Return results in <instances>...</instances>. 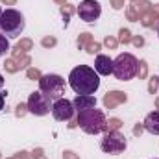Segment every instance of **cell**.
Returning <instances> with one entry per match:
<instances>
[{
    "mask_svg": "<svg viewBox=\"0 0 159 159\" xmlns=\"http://www.w3.org/2000/svg\"><path fill=\"white\" fill-rule=\"evenodd\" d=\"M69 83L76 94H94L100 87V78L94 69H91L87 65H80L70 70Z\"/></svg>",
    "mask_w": 159,
    "mask_h": 159,
    "instance_id": "6da1fadb",
    "label": "cell"
},
{
    "mask_svg": "<svg viewBox=\"0 0 159 159\" xmlns=\"http://www.w3.org/2000/svg\"><path fill=\"white\" fill-rule=\"evenodd\" d=\"M26 111H28V104H19V106H17L15 115H17V117H24V115H26Z\"/></svg>",
    "mask_w": 159,
    "mask_h": 159,
    "instance_id": "4dcf8cb0",
    "label": "cell"
},
{
    "mask_svg": "<svg viewBox=\"0 0 159 159\" xmlns=\"http://www.w3.org/2000/svg\"><path fill=\"white\" fill-rule=\"evenodd\" d=\"M94 70L102 76H109L113 74V59L109 56H104V54H98L96 56V61H94Z\"/></svg>",
    "mask_w": 159,
    "mask_h": 159,
    "instance_id": "30bf717a",
    "label": "cell"
},
{
    "mask_svg": "<svg viewBox=\"0 0 159 159\" xmlns=\"http://www.w3.org/2000/svg\"><path fill=\"white\" fill-rule=\"evenodd\" d=\"M9 52V41L4 34H0V56H6Z\"/></svg>",
    "mask_w": 159,
    "mask_h": 159,
    "instance_id": "d6986e66",
    "label": "cell"
},
{
    "mask_svg": "<svg viewBox=\"0 0 159 159\" xmlns=\"http://www.w3.org/2000/svg\"><path fill=\"white\" fill-rule=\"evenodd\" d=\"M39 89L41 93L50 98V100H59L63 98L65 94V80L57 74H46V76H41L39 80Z\"/></svg>",
    "mask_w": 159,
    "mask_h": 159,
    "instance_id": "5b68a950",
    "label": "cell"
},
{
    "mask_svg": "<svg viewBox=\"0 0 159 159\" xmlns=\"http://www.w3.org/2000/svg\"><path fill=\"white\" fill-rule=\"evenodd\" d=\"M131 43H133V44H135L137 48H141V46L144 44V39H143L141 35H135V37H131Z\"/></svg>",
    "mask_w": 159,
    "mask_h": 159,
    "instance_id": "1f68e13d",
    "label": "cell"
},
{
    "mask_svg": "<svg viewBox=\"0 0 159 159\" xmlns=\"http://www.w3.org/2000/svg\"><path fill=\"white\" fill-rule=\"evenodd\" d=\"M78 126L89 135H98V133L106 131L107 120L100 109L93 107V109H85V111L78 113Z\"/></svg>",
    "mask_w": 159,
    "mask_h": 159,
    "instance_id": "7a4b0ae2",
    "label": "cell"
},
{
    "mask_svg": "<svg viewBox=\"0 0 159 159\" xmlns=\"http://www.w3.org/2000/svg\"><path fill=\"white\" fill-rule=\"evenodd\" d=\"M102 13V7L96 0H83L78 7V15L85 22H94Z\"/></svg>",
    "mask_w": 159,
    "mask_h": 159,
    "instance_id": "ba28073f",
    "label": "cell"
},
{
    "mask_svg": "<svg viewBox=\"0 0 159 159\" xmlns=\"http://www.w3.org/2000/svg\"><path fill=\"white\" fill-rule=\"evenodd\" d=\"M2 13H4V11H2V9H0V19H2Z\"/></svg>",
    "mask_w": 159,
    "mask_h": 159,
    "instance_id": "ee69618b",
    "label": "cell"
},
{
    "mask_svg": "<svg viewBox=\"0 0 159 159\" xmlns=\"http://www.w3.org/2000/svg\"><path fill=\"white\" fill-rule=\"evenodd\" d=\"M4 69L7 70V72H17V70H20L19 69V63L11 57V59H6V63H4Z\"/></svg>",
    "mask_w": 159,
    "mask_h": 159,
    "instance_id": "44dd1931",
    "label": "cell"
},
{
    "mask_svg": "<svg viewBox=\"0 0 159 159\" xmlns=\"http://www.w3.org/2000/svg\"><path fill=\"white\" fill-rule=\"evenodd\" d=\"M124 2H126V0H111V6H113L115 9H122V7H124Z\"/></svg>",
    "mask_w": 159,
    "mask_h": 159,
    "instance_id": "836d02e7",
    "label": "cell"
},
{
    "mask_svg": "<svg viewBox=\"0 0 159 159\" xmlns=\"http://www.w3.org/2000/svg\"><path fill=\"white\" fill-rule=\"evenodd\" d=\"M143 129H144V126H143V124H137V126H135V128H133V133H135V135H137V137H139V135H141V133H143Z\"/></svg>",
    "mask_w": 159,
    "mask_h": 159,
    "instance_id": "d590c367",
    "label": "cell"
},
{
    "mask_svg": "<svg viewBox=\"0 0 159 159\" xmlns=\"http://www.w3.org/2000/svg\"><path fill=\"white\" fill-rule=\"evenodd\" d=\"M28 111L37 117H43L52 111V100L46 98L43 93H32L28 98Z\"/></svg>",
    "mask_w": 159,
    "mask_h": 159,
    "instance_id": "52a82bcc",
    "label": "cell"
},
{
    "mask_svg": "<svg viewBox=\"0 0 159 159\" xmlns=\"http://www.w3.org/2000/svg\"><path fill=\"white\" fill-rule=\"evenodd\" d=\"M13 159H30V156H28L26 152H20V154H17Z\"/></svg>",
    "mask_w": 159,
    "mask_h": 159,
    "instance_id": "8d00e7d4",
    "label": "cell"
},
{
    "mask_svg": "<svg viewBox=\"0 0 159 159\" xmlns=\"http://www.w3.org/2000/svg\"><path fill=\"white\" fill-rule=\"evenodd\" d=\"M126 100H128L126 93H122V91H111V93H107L104 96V106L107 109H113V107H117L120 104H124Z\"/></svg>",
    "mask_w": 159,
    "mask_h": 159,
    "instance_id": "7c38bea8",
    "label": "cell"
},
{
    "mask_svg": "<svg viewBox=\"0 0 159 159\" xmlns=\"http://www.w3.org/2000/svg\"><path fill=\"white\" fill-rule=\"evenodd\" d=\"M146 74H148V65H146L144 59H141L139 65H137V76H139V80H143L146 78Z\"/></svg>",
    "mask_w": 159,
    "mask_h": 159,
    "instance_id": "e0dca14e",
    "label": "cell"
},
{
    "mask_svg": "<svg viewBox=\"0 0 159 159\" xmlns=\"http://www.w3.org/2000/svg\"><path fill=\"white\" fill-rule=\"evenodd\" d=\"M122 122L119 119H109L107 120V126H106V131H119Z\"/></svg>",
    "mask_w": 159,
    "mask_h": 159,
    "instance_id": "ac0fdd59",
    "label": "cell"
},
{
    "mask_svg": "<svg viewBox=\"0 0 159 159\" xmlns=\"http://www.w3.org/2000/svg\"><path fill=\"white\" fill-rule=\"evenodd\" d=\"M0 87H4V78H2V74H0Z\"/></svg>",
    "mask_w": 159,
    "mask_h": 159,
    "instance_id": "60d3db41",
    "label": "cell"
},
{
    "mask_svg": "<svg viewBox=\"0 0 159 159\" xmlns=\"http://www.w3.org/2000/svg\"><path fill=\"white\" fill-rule=\"evenodd\" d=\"M91 41H93L91 34H81V35H80V39H78V48H85Z\"/></svg>",
    "mask_w": 159,
    "mask_h": 159,
    "instance_id": "cb8c5ba5",
    "label": "cell"
},
{
    "mask_svg": "<svg viewBox=\"0 0 159 159\" xmlns=\"http://www.w3.org/2000/svg\"><path fill=\"white\" fill-rule=\"evenodd\" d=\"M137 57L131 54H120L119 57L113 61V74L120 81H128V80L137 76Z\"/></svg>",
    "mask_w": 159,
    "mask_h": 159,
    "instance_id": "3957f363",
    "label": "cell"
},
{
    "mask_svg": "<svg viewBox=\"0 0 159 159\" xmlns=\"http://www.w3.org/2000/svg\"><path fill=\"white\" fill-rule=\"evenodd\" d=\"M63 159H80L74 152H70V150H67V152H63Z\"/></svg>",
    "mask_w": 159,
    "mask_h": 159,
    "instance_id": "e575fe53",
    "label": "cell"
},
{
    "mask_svg": "<svg viewBox=\"0 0 159 159\" xmlns=\"http://www.w3.org/2000/svg\"><path fill=\"white\" fill-rule=\"evenodd\" d=\"M0 30L7 37H19L24 30V19L17 9H6L0 19Z\"/></svg>",
    "mask_w": 159,
    "mask_h": 159,
    "instance_id": "277c9868",
    "label": "cell"
},
{
    "mask_svg": "<svg viewBox=\"0 0 159 159\" xmlns=\"http://www.w3.org/2000/svg\"><path fill=\"white\" fill-rule=\"evenodd\" d=\"M4 102H6V93H0V111L4 109Z\"/></svg>",
    "mask_w": 159,
    "mask_h": 159,
    "instance_id": "74e56055",
    "label": "cell"
},
{
    "mask_svg": "<svg viewBox=\"0 0 159 159\" xmlns=\"http://www.w3.org/2000/svg\"><path fill=\"white\" fill-rule=\"evenodd\" d=\"M119 43L122 44H128V43H131V34H129V30H126V28H122L119 32Z\"/></svg>",
    "mask_w": 159,
    "mask_h": 159,
    "instance_id": "7402d4cb",
    "label": "cell"
},
{
    "mask_svg": "<svg viewBox=\"0 0 159 159\" xmlns=\"http://www.w3.org/2000/svg\"><path fill=\"white\" fill-rule=\"evenodd\" d=\"M72 106H74V109L76 111H85V109H93L94 106H96V98L93 96V94H78L76 98H74V102H72Z\"/></svg>",
    "mask_w": 159,
    "mask_h": 159,
    "instance_id": "8fae6325",
    "label": "cell"
},
{
    "mask_svg": "<svg viewBox=\"0 0 159 159\" xmlns=\"http://www.w3.org/2000/svg\"><path fill=\"white\" fill-rule=\"evenodd\" d=\"M0 2H2V4H6V6H13L17 0H0Z\"/></svg>",
    "mask_w": 159,
    "mask_h": 159,
    "instance_id": "f35d334b",
    "label": "cell"
},
{
    "mask_svg": "<svg viewBox=\"0 0 159 159\" xmlns=\"http://www.w3.org/2000/svg\"><path fill=\"white\" fill-rule=\"evenodd\" d=\"M56 2H57V4H61V6H65V2H67V0H56Z\"/></svg>",
    "mask_w": 159,
    "mask_h": 159,
    "instance_id": "ab89813d",
    "label": "cell"
},
{
    "mask_svg": "<svg viewBox=\"0 0 159 159\" xmlns=\"http://www.w3.org/2000/svg\"><path fill=\"white\" fill-rule=\"evenodd\" d=\"M144 129L152 135H159V111H152L146 115V119L143 122Z\"/></svg>",
    "mask_w": 159,
    "mask_h": 159,
    "instance_id": "4fadbf2b",
    "label": "cell"
},
{
    "mask_svg": "<svg viewBox=\"0 0 159 159\" xmlns=\"http://www.w3.org/2000/svg\"><path fill=\"white\" fill-rule=\"evenodd\" d=\"M56 37H44V39L41 41V44L44 46V48H52V46H56Z\"/></svg>",
    "mask_w": 159,
    "mask_h": 159,
    "instance_id": "f546056e",
    "label": "cell"
},
{
    "mask_svg": "<svg viewBox=\"0 0 159 159\" xmlns=\"http://www.w3.org/2000/svg\"><path fill=\"white\" fill-rule=\"evenodd\" d=\"M11 159H13V157H11Z\"/></svg>",
    "mask_w": 159,
    "mask_h": 159,
    "instance_id": "7dc6e473",
    "label": "cell"
},
{
    "mask_svg": "<svg viewBox=\"0 0 159 159\" xmlns=\"http://www.w3.org/2000/svg\"><path fill=\"white\" fill-rule=\"evenodd\" d=\"M100 48H102V44H100V43H93V41L85 46V50H87L89 54H98V52H100Z\"/></svg>",
    "mask_w": 159,
    "mask_h": 159,
    "instance_id": "484cf974",
    "label": "cell"
},
{
    "mask_svg": "<svg viewBox=\"0 0 159 159\" xmlns=\"http://www.w3.org/2000/svg\"><path fill=\"white\" fill-rule=\"evenodd\" d=\"M157 81H159V78H157Z\"/></svg>",
    "mask_w": 159,
    "mask_h": 159,
    "instance_id": "bcb514c9",
    "label": "cell"
},
{
    "mask_svg": "<svg viewBox=\"0 0 159 159\" xmlns=\"http://www.w3.org/2000/svg\"><path fill=\"white\" fill-rule=\"evenodd\" d=\"M157 35H159V24H157Z\"/></svg>",
    "mask_w": 159,
    "mask_h": 159,
    "instance_id": "f6af8a7d",
    "label": "cell"
},
{
    "mask_svg": "<svg viewBox=\"0 0 159 159\" xmlns=\"http://www.w3.org/2000/svg\"><path fill=\"white\" fill-rule=\"evenodd\" d=\"M32 157H34V159H46V157H44V154H43V150H41V148H35V150H34Z\"/></svg>",
    "mask_w": 159,
    "mask_h": 159,
    "instance_id": "d6a6232c",
    "label": "cell"
},
{
    "mask_svg": "<svg viewBox=\"0 0 159 159\" xmlns=\"http://www.w3.org/2000/svg\"><path fill=\"white\" fill-rule=\"evenodd\" d=\"M129 2H131V4H135V2H139V0H129Z\"/></svg>",
    "mask_w": 159,
    "mask_h": 159,
    "instance_id": "7bdbcfd3",
    "label": "cell"
},
{
    "mask_svg": "<svg viewBox=\"0 0 159 159\" xmlns=\"http://www.w3.org/2000/svg\"><path fill=\"white\" fill-rule=\"evenodd\" d=\"M17 63H19V69H26V67L32 63V59H30V56H26V54H24V56H22Z\"/></svg>",
    "mask_w": 159,
    "mask_h": 159,
    "instance_id": "f1b7e54d",
    "label": "cell"
},
{
    "mask_svg": "<svg viewBox=\"0 0 159 159\" xmlns=\"http://www.w3.org/2000/svg\"><path fill=\"white\" fill-rule=\"evenodd\" d=\"M100 148L106 152V154H113L117 156L120 152L126 150V139L120 131H107L100 143Z\"/></svg>",
    "mask_w": 159,
    "mask_h": 159,
    "instance_id": "8992f818",
    "label": "cell"
},
{
    "mask_svg": "<svg viewBox=\"0 0 159 159\" xmlns=\"http://www.w3.org/2000/svg\"><path fill=\"white\" fill-rule=\"evenodd\" d=\"M26 76H28L30 80H41V76H43V74L39 72V69H34V67H30V69L26 70Z\"/></svg>",
    "mask_w": 159,
    "mask_h": 159,
    "instance_id": "4316f807",
    "label": "cell"
},
{
    "mask_svg": "<svg viewBox=\"0 0 159 159\" xmlns=\"http://www.w3.org/2000/svg\"><path fill=\"white\" fill-rule=\"evenodd\" d=\"M157 89H159V81H157L156 76H152L150 81H148V93H150V94H156V93H157Z\"/></svg>",
    "mask_w": 159,
    "mask_h": 159,
    "instance_id": "d4e9b609",
    "label": "cell"
},
{
    "mask_svg": "<svg viewBox=\"0 0 159 159\" xmlns=\"http://www.w3.org/2000/svg\"><path fill=\"white\" fill-rule=\"evenodd\" d=\"M74 11H76V9H74L72 6H69V4L61 6V15H63V19H65V24H69V20H70V15H72Z\"/></svg>",
    "mask_w": 159,
    "mask_h": 159,
    "instance_id": "2e32d148",
    "label": "cell"
},
{
    "mask_svg": "<svg viewBox=\"0 0 159 159\" xmlns=\"http://www.w3.org/2000/svg\"><path fill=\"white\" fill-rule=\"evenodd\" d=\"M104 44H106L107 48H111V50H115V48L119 46V39H115V37H109V35H107V37L104 39Z\"/></svg>",
    "mask_w": 159,
    "mask_h": 159,
    "instance_id": "83f0119b",
    "label": "cell"
},
{
    "mask_svg": "<svg viewBox=\"0 0 159 159\" xmlns=\"http://www.w3.org/2000/svg\"><path fill=\"white\" fill-rule=\"evenodd\" d=\"M126 17H128V20H131V22H137V20H139V15H137V11H135V6H133V4H129V6H128V9H126Z\"/></svg>",
    "mask_w": 159,
    "mask_h": 159,
    "instance_id": "ffe728a7",
    "label": "cell"
},
{
    "mask_svg": "<svg viewBox=\"0 0 159 159\" xmlns=\"http://www.w3.org/2000/svg\"><path fill=\"white\" fill-rule=\"evenodd\" d=\"M52 115H54L56 120H61V122H63V120H70L72 115H74V106H72V102L67 100V98L56 100V102L52 104Z\"/></svg>",
    "mask_w": 159,
    "mask_h": 159,
    "instance_id": "9c48e42d",
    "label": "cell"
},
{
    "mask_svg": "<svg viewBox=\"0 0 159 159\" xmlns=\"http://www.w3.org/2000/svg\"><path fill=\"white\" fill-rule=\"evenodd\" d=\"M32 46H34L32 39H20L19 43H17V48H19V50H22V52H28V50H32Z\"/></svg>",
    "mask_w": 159,
    "mask_h": 159,
    "instance_id": "603a6c76",
    "label": "cell"
},
{
    "mask_svg": "<svg viewBox=\"0 0 159 159\" xmlns=\"http://www.w3.org/2000/svg\"><path fill=\"white\" fill-rule=\"evenodd\" d=\"M156 106H157V109H159V98H156Z\"/></svg>",
    "mask_w": 159,
    "mask_h": 159,
    "instance_id": "b9f144b4",
    "label": "cell"
},
{
    "mask_svg": "<svg viewBox=\"0 0 159 159\" xmlns=\"http://www.w3.org/2000/svg\"><path fill=\"white\" fill-rule=\"evenodd\" d=\"M133 6H135V11H137L139 19H141L144 13H148V11H150V7H152V4H150L148 0H139V2H135Z\"/></svg>",
    "mask_w": 159,
    "mask_h": 159,
    "instance_id": "9a60e30c",
    "label": "cell"
},
{
    "mask_svg": "<svg viewBox=\"0 0 159 159\" xmlns=\"http://www.w3.org/2000/svg\"><path fill=\"white\" fill-rule=\"evenodd\" d=\"M139 20H141V24H143V26H146V28H154V26H157L159 6H152V7H150V11H148V13H144Z\"/></svg>",
    "mask_w": 159,
    "mask_h": 159,
    "instance_id": "5bb4252c",
    "label": "cell"
}]
</instances>
